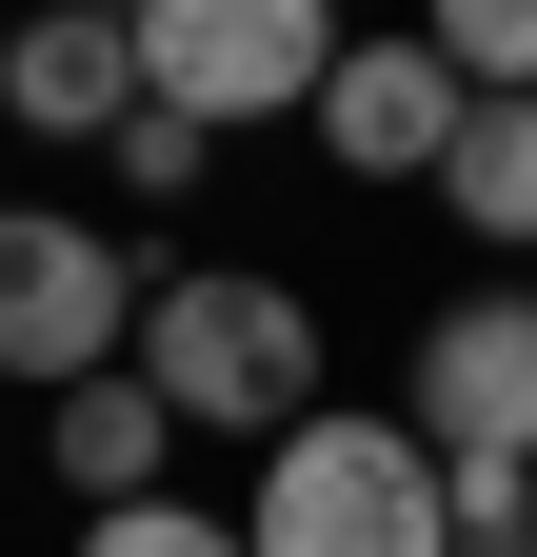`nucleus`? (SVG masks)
<instances>
[{
	"label": "nucleus",
	"instance_id": "2",
	"mask_svg": "<svg viewBox=\"0 0 537 557\" xmlns=\"http://www.w3.org/2000/svg\"><path fill=\"white\" fill-rule=\"evenodd\" d=\"M239 557H458V518H438V458L398 438V418H339V398H319L299 438L259 458Z\"/></svg>",
	"mask_w": 537,
	"mask_h": 557
},
{
	"label": "nucleus",
	"instance_id": "4",
	"mask_svg": "<svg viewBox=\"0 0 537 557\" xmlns=\"http://www.w3.org/2000/svg\"><path fill=\"white\" fill-rule=\"evenodd\" d=\"M140 359V259H120L80 199H0V379L80 398Z\"/></svg>",
	"mask_w": 537,
	"mask_h": 557
},
{
	"label": "nucleus",
	"instance_id": "11",
	"mask_svg": "<svg viewBox=\"0 0 537 557\" xmlns=\"http://www.w3.org/2000/svg\"><path fill=\"white\" fill-rule=\"evenodd\" d=\"M80 557H239V518H199V498H120V518H80Z\"/></svg>",
	"mask_w": 537,
	"mask_h": 557
},
{
	"label": "nucleus",
	"instance_id": "6",
	"mask_svg": "<svg viewBox=\"0 0 537 557\" xmlns=\"http://www.w3.org/2000/svg\"><path fill=\"white\" fill-rule=\"evenodd\" d=\"M458 120H478V81L438 60V21H398V40H339V81H319V160H339V180H438Z\"/></svg>",
	"mask_w": 537,
	"mask_h": 557
},
{
	"label": "nucleus",
	"instance_id": "7",
	"mask_svg": "<svg viewBox=\"0 0 537 557\" xmlns=\"http://www.w3.org/2000/svg\"><path fill=\"white\" fill-rule=\"evenodd\" d=\"M0 100H21V139H120L140 120V21H100V0L21 21L0 40Z\"/></svg>",
	"mask_w": 537,
	"mask_h": 557
},
{
	"label": "nucleus",
	"instance_id": "9",
	"mask_svg": "<svg viewBox=\"0 0 537 557\" xmlns=\"http://www.w3.org/2000/svg\"><path fill=\"white\" fill-rule=\"evenodd\" d=\"M438 199H458V239H537V100H478V120H458Z\"/></svg>",
	"mask_w": 537,
	"mask_h": 557
},
{
	"label": "nucleus",
	"instance_id": "3",
	"mask_svg": "<svg viewBox=\"0 0 537 557\" xmlns=\"http://www.w3.org/2000/svg\"><path fill=\"white\" fill-rule=\"evenodd\" d=\"M339 81V21L319 0H140V100L199 139H259V120H319Z\"/></svg>",
	"mask_w": 537,
	"mask_h": 557
},
{
	"label": "nucleus",
	"instance_id": "10",
	"mask_svg": "<svg viewBox=\"0 0 537 557\" xmlns=\"http://www.w3.org/2000/svg\"><path fill=\"white\" fill-rule=\"evenodd\" d=\"M438 60H458L478 100H537V0H458V21H438Z\"/></svg>",
	"mask_w": 537,
	"mask_h": 557
},
{
	"label": "nucleus",
	"instance_id": "5",
	"mask_svg": "<svg viewBox=\"0 0 537 557\" xmlns=\"http://www.w3.org/2000/svg\"><path fill=\"white\" fill-rule=\"evenodd\" d=\"M398 438L438 478H537V299L478 278V299L419 319V359H398Z\"/></svg>",
	"mask_w": 537,
	"mask_h": 557
},
{
	"label": "nucleus",
	"instance_id": "1",
	"mask_svg": "<svg viewBox=\"0 0 537 557\" xmlns=\"http://www.w3.org/2000/svg\"><path fill=\"white\" fill-rule=\"evenodd\" d=\"M140 379L160 418H220V438L279 458L299 418H319V319H299V278H259V259H199L140 299Z\"/></svg>",
	"mask_w": 537,
	"mask_h": 557
},
{
	"label": "nucleus",
	"instance_id": "12",
	"mask_svg": "<svg viewBox=\"0 0 537 557\" xmlns=\"http://www.w3.org/2000/svg\"><path fill=\"white\" fill-rule=\"evenodd\" d=\"M100 160H120V180H140V199H199V160H220V139H199V120H160V100H140V120H120V139H100Z\"/></svg>",
	"mask_w": 537,
	"mask_h": 557
},
{
	"label": "nucleus",
	"instance_id": "8",
	"mask_svg": "<svg viewBox=\"0 0 537 557\" xmlns=\"http://www.w3.org/2000/svg\"><path fill=\"white\" fill-rule=\"evenodd\" d=\"M160 438H179V418H160V379H140V359L60 398V478H80V518H120V498H160Z\"/></svg>",
	"mask_w": 537,
	"mask_h": 557
}]
</instances>
